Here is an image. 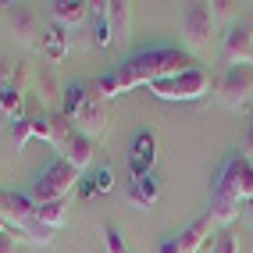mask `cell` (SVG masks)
Instances as JSON below:
<instances>
[{"instance_id":"obj_6","label":"cell","mask_w":253,"mask_h":253,"mask_svg":"<svg viewBox=\"0 0 253 253\" xmlns=\"http://www.w3.org/2000/svg\"><path fill=\"white\" fill-rule=\"evenodd\" d=\"M57 150H61V161H68L75 171L89 168V161H93V139L75 132V125H68L64 118H57Z\"/></svg>"},{"instance_id":"obj_22","label":"cell","mask_w":253,"mask_h":253,"mask_svg":"<svg viewBox=\"0 0 253 253\" xmlns=\"http://www.w3.org/2000/svg\"><path fill=\"white\" fill-rule=\"evenodd\" d=\"M86 100H89L86 86H68V93H64V118H75Z\"/></svg>"},{"instance_id":"obj_28","label":"cell","mask_w":253,"mask_h":253,"mask_svg":"<svg viewBox=\"0 0 253 253\" xmlns=\"http://www.w3.org/2000/svg\"><path fill=\"white\" fill-rule=\"evenodd\" d=\"M111 185H114V175L104 168V171L96 175V193H111Z\"/></svg>"},{"instance_id":"obj_30","label":"cell","mask_w":253,"mask_h":253,"mask_svg":"<svg viewBox=\"0 0 253 253\" xmlns=\"http://www.w3.org/2000/svg\"><path fill=\"white\" fill-rule=\"evenodd\" d=\"M0 253H14V235H0Z\"/></svg>"},{"instance_id":"obj_7","label":"cell","mask_w":253,"mask_h":253,"mask_svg":"<svg viewBox=\"0 0 253 253\" xmlns=\"http://www.w3.org/2000/svg\"><path fill=\"white\" fill-rule=\"evenodd\" d=\"M211 29H214L211 4H189V11L182 14V40L189 43L193 50H200V46H207Z\"/></svg>"},{"instance_id":"obj_21","label":"cell","mask_w":253,"mask_h":253,"mask_svg":"<svg viewBox=\"0 0 253 253\" xmlns=\"http://www.w3.org/2000/svg\"><path fill=\"white\" fill-rule=\"evenodd\" d=\"M0 107H4V114H11L14 122H22V93H18L14 82L0 86Z\"/></svg>"},{"instance_id":"obj_32","label":"cell","mask_w":253,"mask_h":253,"mask_svg":"<svg viewBox=\"0 0 253 253\" xmlns=\"http://www.w3.org/2000/svg\"><path fill=\"white\" fill-rule=\"evenodd\" d=\"M250 154H253V132H250Z\"/></svg>"},{"instance_id":"obj_3","label":"cell","mask_w":253,"mask_h":253,"mask_svg":"<svg viewBox=\"0 0 253 253\" xmlns=\"http://www.w3.org/2000/svg\"><path fill=\"white\" fill-rule=\"evenodd\" d=\"M214 193L235 200V204H253V164H250V157H228L221 175L214 178Z\"/></svg>"},{"instance_id":"obj_20","label":"cell","mask_w":253,"mask_h":253,"mask_svg":"<svg viewBox=\"0 0 253 253\" xmlns=\"http://www.w3.org/2000/svg\"><path fill=\"white\" fill-rule=\"evenodd\" d=\"M43 50H46V57H50V61H61L64 54H68V36H64V29H61V25H54V29H50L46 36H43Z\"/></svg>"},{"instance_id":"obj_2","label":"cell","mask_w":253,"mask_h":253,"mask_svg":"<svg viewBox=\"0 0 253 253\" xmlns=\"http://www.w3.org/2000/svg\"><path fill=\"white\" fill-rule=\"evenodd\" d=\"M79 185V171L68 164V161H54L46 168V171L36 178V185H32V204L43 207V204H57V200H68V193Z\"/></svg>"},{"instance_id":"obj_19","label":"cell","mask_w":253,"mask_h":253,"mask_svg":"<svg viewBox=\"0 0 253 253\" xmlns=\"http://www.w3.org/2000/svg\"><path fill=\"white\" fill-rule=\"evenodd\" d=\"M107 22H111V36H125L128 25H132L128 4H122V0H111V4H107Z\"/></svg>"},{"instance_id":"obj_1","label":"cell","mask_w":253,"mask_h":253,"mask_svg":"<svg viewBox=\"0 0 253 253\" xmlns=\"http://www.w3.org/2000/svg\"><path fill=\"white\" fill-rule=\"evenodd\" d=\"M193 72V61L185 50H175V46H154V50H143L132 61H125L122 68H114L111 75H100L96 86H93V96L100 100H111L118 93H128L136 86H154V82H164V79H175V75H185Z\"/></svg>"},{"instance_id":"obj_27","label":"cell","mask_w":253,"mask_h":253,"mask_svg":"<svg viewBox=\"0 0 253 253\" xmlns=\"http://www.w3.org/2000/svg\"><path fill=\"white\" fill-rule=\"evenodd\" d=\"M157 253H182L178 235H168V239H161V243H157Z\"/></svg>"},{"instance_id":"obj_29","label":"cell","mask_w":253,"mask_h":253,"mask_svg":"<svg viewBox=\"0 0 253 253\" xmlns=\"http://www.w3.org/2000/svg\"><path fill=\"white\" fill-rule=\"evenodd\" d=\"M232 7L235 4H225V0H217V4H211V14L217 18V14H232Z\"/></svg>"},{"instance_id":"obj_11","label":"cell","mask_w":253,"mask_h":253,"mask_svg":"<svg viewBox=\"0 0 253 253\" xmlns=\"http://www.w3.org/2000/svg\"><path fill=\"white\" fill-rule=\"evenodd\" d=\"M7 25H11V36L18 40V43H25V46H32V43H36V36H40L36 14H32V7H25V4H11ZM40 40H43V36H40Z\"/></svg>"},{"instance_id":"obj_31","label":"cell","mask_w":253,"mask_h":253,"mask_svg":"<svg viewBox=\"0 0 253 253\" xmlns=\"http://www.w3.org/2000/svg\"><path fill=\"white\" fill-rule=\"evenodd\" d=\"M246 211H250V221H253V204H246Z\"/></svg>"},{"instance_id":"obj_14","label":"cell","mask_w":253,"mask_h":253,"mask_svg":"<svg viewBox=\"0 0 253 253\" xmlns=\"http://www.w3.org/2000/svg\"><path fill=\"white\" fill-rule=\"evenodd\" d=\"M211 232H214V221H211V214L196 217V221H193L189 228H185V232L178 235V243H182V253H200V250L207 246Z\"/></svg>"},{"instance_id":"obj_18","label":"cell","mask_w":253,"mask_h":253,"mask_svg":"<svg viewBox=\"0 0 253 253\" xmlns=\"http://www.w3.org/2000/svg\"><path fill=\"white\" fill-rule=\"evenodd\" d=\"M36 221L40 225H46V228H64L68 225V200H57V204H43V207H36Z\"/></svg>"},{"instance_id":"obj_17","label":"cell","mask_w":253,"mask_h":253,"mask_svg":"<svg viewBox=\"0 0 253 253\" xmlns=\"http://www.w3.org/2000/svg\"><path fill=\"white\" fill-rule=\"evenodd\" d=\"M89 22H93V43L96 46H111V22H107V4H89Z\"/></svg>"},{"instance_id":"obj_15","label":"cell","mask_w":253,"mask_h":253,"mask_svg":"<svg viewBox=\"0 0 253 253\" xmlns=\"http://www.w3.org/2000/svg\"><path fill=\"white\" fill-rule=\"evenodd\" d=\"M50 14H54L57 25H79L89 18V4H82V0H57V4H50Z\"/></svg>"},{"instance_id":"obj_8","label":"cell","mask_w":253,"mask_h":253,"mask_svg":"<svg viewBox=\"0 0 253 253\" xmlns=\"http://www.w3.org/2000/svg\"><path fill=\"white\" fill-rule=\"evenodd\" d=\"M154 164H157V136L154 132H139L132 139V150H128V171L132 178H143V175H154Z\"/></svg>"},{"instance_id":"obj_23","label":"cell","mask_w":253,"mask_h":253,"mask_svg":"<svg viewBox=\"0 0 253 253\" xmlns=\"http://www.w3.org/2000/svg\"><path fill=\"white\" fill-rule=\"evenodd\" d=\"M104 239H107V253H128L125 239L118 235V228H114V225H104Z\"/></svg>"},{"instance_id":"obj_9","label":"cell","mask_w":253,"mask_h":253,"mask_svg":"<svg viewBox=\"0 0 253 253\" xmlns=\"http://www.w3.org/2000/svg\"><path fill=\"white\" fill-rule=\"evenodd\" d=\"M0 214H4L7 228L25 232L36 221V204H32V196H22V193H0Z\"/></svg>"},{"instance_id":"obj_12","label":"cell","mask_w":253,"mask_h":253,"mask_svg":"<svg viewBox=\"0 0 253 253\" xmlns=\"http://www.w3.org/2000/svg\"><path fill=\"white\" fill-rule=\"evenodd\" d=\"M225 54H228V61H235V64H253V29H250V25L239 22V25L228 32Z\"/></svg>"},{"instance_id":"obj_25","label":"cell","mask_w":253,"mask_h":253,"mask_svg":"<svg viewBox=\"0 0 253 253\" xmlns=\"http://www.w3.org/2000/svg\"><path fill=\"white\" fill-rule=\"evenodd\" d=\"M211 253H239V243H235V235L225 228L221 235H217V243H214V250Z\"/></svg>"},{"instance_id":"obj_10","label":"cell","mask_w":253,"mask_h":253,"mask_svg":"<svg viewBox=\"0 0 253 253\" xmlns=\"http://www.w3.org/2000/svg\"><path fill=\"white\" fill-rule=\"evenodd\" d=\"M72 125H75V132H82L86 139L100 136V132L107 128V111H104V100L89 93V100L82 104V111H79V114L72 118Z\"/></svg>"},{"instance_id":"obj_16","label":"cell","mask_w":253,"mask_h":253,"mask_svg":"<svg viewBox=\"0 0 253 253\" xmlns=\"http://www.w3.org/2000/svg\"><path fill=\"white\" fill-rule=\"evenodd\" d=\"M239 211H243V204H235V200H228V196H221V193H214L211 189V221L214 225H221V228H228L235 217H239Z\"/></svg>"},{"instance_id":"obj_5","label":"cell","mask_w":253,"mask_h":253,"mask_svg":"<svg viewBox=\"0 0 253 253\" xmlns=\"http://www.w3.org/2000/svg\"><path fill=\"white\" fill-rule=\"evenodd\" d=\"M217 89H221V104L228 111H243L253 100V68L250 64H232Z\"/></svg>"},{"instance_id":"obj_24","label":"cell","mask_w":253,"mask_h":253,"mask_svg":"<svg viewBox=\"0 0 253 253\" xmlns=\"http://www.w3.org/2000/svg\"><path fill=\"white\" fill-rule=\"evenodd\" d=\"M25 235L32 243H40V246H46L50 239H54V228H46V225H40V221H32L29 228H25Z\"/></svg>"},{"instance_id":"obj_4","label":"cell","mask_w":253,"mask_h":253,"mask_svg":"<svg viewBox=\"0 0 253 253\" xmlns=\"http://www.w3.org/2000/svg\"><path fill=\"white\" fill-rule=\"evenodd\" d=\"M211 89V75L207 72H200V68H193V72H185V75H175V79H164V82H154L150 86V93H154L157 100H200Z\"/></svg>"},{"instance_id":"obj_26","label":"cell","mask_w":253,"mask_h":253,"mask_svg":"<svg viewBox=\"0 0 253 253\" xmlns=\"http://www.w3.org/2000/svg\"><path fill=\"white\" fill-rule=\"evenodd\" d=\"M29 118H22V122H14V150H22L25 143H29Z\"/></svg>"},{"instance_id":"obj_13","label":"cell","mask_w":253,"mask_h":253,"mask_svg":"<svg viewBox=\"0 0 253 253\" xmlns=\"http://www.w3.org/2000/svg\"><path fill=\"white\" fill-rule=\"evenodd\" d=\"M128 200H132L139 211H150V207H154L157 200H161V178H157V171H154V175H143V178H132Z\"/></svg>"}]
</instances>
